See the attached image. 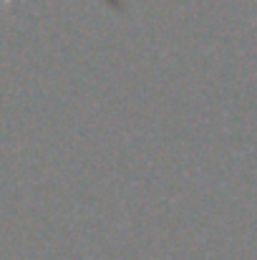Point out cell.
<instances>
[{"label": "cell", "instance_id": "obj_1", "mask_svg": "<svg viewBox=\"0 0 257 260\" xmlns=\"http://www.w3.org/2000/svg\"><path fill=\"white\" fill-rule=\"evenodd\" d=\"M108 3H111L114 8H119V5H121V0H108Z\"/></svg>", "mask_w": 257, "mask_h": 260}, {"label": "cell", "instance_id": "obj_2", "mask_svg": "<svg viewBox=\"0 0 257 260\" xmlns=\"http://www.w3.org/2000/svg\"><path fill=\"white\" fill-rule=\"evenodd\" d=\"M3 3H5V5H8V3H10V0H3Z\"/></svg>", "mask_w": 257, "mask_h": 260}]
</instances>
